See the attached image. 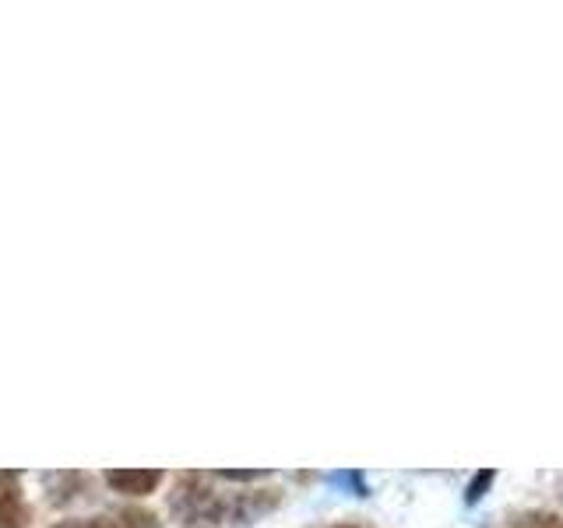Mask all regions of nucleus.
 I'll list each match as a JSON object with an SVG mask.
<instances>
[{
  "label": "nucleus",
  "mask_w": 563,
  "mask_h": 528,
  "mask_svg": "<svg viewBox=\"0 0 563 528\" xmlns=\"http://www.w3.org/2000/svg\"><path fill=\"white\" fill-rule=\"evenodd\" d=\"M510 528H563V518L556 515H545V510H536V515H521L515 518Z\"/></svg>",
  "instance_id": "nucleus-4"
},
{
  "label": "nucleus",
  "mask_w": 563,
  "mask_h": 528,
  "mask_svg": "<svg viewBox=\"0 0 563 528\" xmlns=\"http://www.w3.org/2000/svg\"><path fill=\"white\" fill-rule=\"evenodd\" d=\"M57 528H155V521H152V515H141V510H123V515H110V518L64 521Z\"/></svg>",
  "instance_id": "nucleus-2"
},
{
  "label": "nucleus",
  "mask_w": 563,
  "mask_h": 528,
  "mask_svg": "<svg viewBox=\"0 0 563 528\" xmlns=\"http://www.w3.org/2000/svg\"><path fill=\"white\" fill-rule=\"evenodd\" d=\"M222 480H236V483H246V480H261V472H219Z\"/></svg>",
  "instance_id": "nucleus-6"
},
{
  "label": "nucleus",
  "mask_w": 563,
  "mask_h": 528,
  "mask_svg": "<svg viewBox=\"0 0 563 528\" xmlns=\"http://www.w3.org/2000/svg\"><path fill=\"white\" fill-rule=\"evenodd\" d=\"M493 480H497V475H493L489 469L486 472H479V475H475V480H472V486H468V504H475V501H479V497H486V490H489V483Z\"/></svg>",
  "instance_id": "nucleus-5"
},
{
  "label": "nucleus",
  "mask_w": 563,
  "mask_h": 528,
  "mask_svg": "<svg viewBox=\"0 0 563 528\" xmlns=\"http://www.w3.org/2000/svg\"><path fill=\"white\" fill-rule=\"evenodd\" d=\"M163 472L155 469H110L106 472V483H110L117 493H128V497H148V493L158 486Z\"/></svg>",
  "instance_id": "nucleus-1"
},
{
  "label": "nucleus",
  "mask_w": 563,
  "mask_h": 528,
  "mask_svg": "<svg viewBox=\"0 0 563 528\" xmlns=\"http://www.w3.org/2000/svg\"><path fill=\"white\" fill-rule=\"evenodd\" d=\"M25 504L18 497V490L0 486V528H25Z\"/></svg>",
  "instance_id": "nucleus-3"
}]
</instances>
